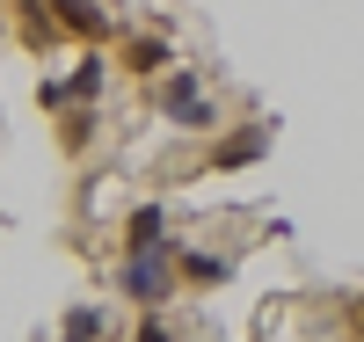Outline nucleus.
I'll return each instance as SVG.
<instances>
[{
  "label": "nucleus",
  "mask_w": 364,
  "mask_h": 342,
  "mask_svg": "<svg viewBox=\"0 0 364 342\" xmlns=\"http://www.w3.org/2000/svg\"><path fill=\"white\" fill-rule=\"evenodd\" d=\"M154 102H161V124H175V132H211V124H219V109H211L197 66H168L154 80Z\"/></svg>",
  "instance_id": "obj_1"
},
{
  "label": "nucleus",
  "mask_w": 364,
  "mask_h": 342,
  "mask_svg": "<svg viewBox=\"0 0 364 342\" xmlns=\"http://www.w3.org/2000/svg\"><path fill=\"white\" fill-rule=\"evenodd\" d=\"M117 292H124L139 314H161V306L182 292V277H175V247H146V255H124V269H117Z\"/></svg>",
  "instance_id": "obj_2"
},
{
  "label": "nucleus",
  "mask_w": 364,
  "mask_h": 342,
  "mask_svg": "<svg viewBox=\"0 0 364 342\" xmlns=\"http://www.w3.org/2000/svg\"><path fill=\"white\" fill-rule=\"evenodd\" d=\"M102 80H109V58H102V51H80V58H73V73H58V80H44V87H37V102H44V109L95 102V95H102Z\"/></svg>",
  "instance_id": "obj_3"
},
{
  "label": "nucleus",
  "mask_w": 364,
  "mask_h": 342,
  "mask_svg": "<svg viewBox=\"0 0 364 342\" xmlns=\"http://www.w3.org/2000/svg\"><path fill=\"white\" fill-rule=\"evenodd\" d=\"M269 124H240V132H226L219 146H211V175H233V168H255L262 153H269Z\"/></svg>",
  "instance_id": "obj_4"
},
{
  "label": "nucleus",
  "mask_w": 364,
  "mask_h": 342,
  "mask_svg": "<svg viewBox=\"0 0 364 342\" xmlns=\"http://www.w3.org/2000/svg\"><path fill=\"white\" fill-rule=\"evenodd\" d=\"M44 8H51V22L66 29V37H80V44H102L109 29H117L102 0H44Z\"/></svg>",
  "instance_id": "obj_5"
},
{
  "label": "nucleus",
  "mask_w": 364,
  "mask_h": 342,
  "mask_svg": "<svg viewBox=\"0 0 364 342\" xmlns=\"http://www.w3.org/2000/svg\"><path fill=\"white\" fill-rule=\"evenodd\" d=\"M124 73H139V80H161L168 66H175V44L161 37V29H139V37L124 44V58H117Z\"/></svg>",
  "instance_id": "obj_6"
},
{
  "label": "nucleus",
  "mask_w": 364,
  "mask_h": 342,
  "mask_svg": "<svg viewBox=\"0 0 364 342\" xmlns=\"http://www.w3.org/2000/svg\"><path fill=\"white\" fill-rule=\"evenodd\" d=\"M168 233H175V226H168V204H139L132 219H124V255H146V247H175Z\"/></svg>",
  "instance_id": "obj_7"
},
{
  "label": "nucleus",
  "mask_w": 364,
  "mask_h": 342,
  "mask_svg": "<svg viewBox=\"0 0 364 342\" xmlns=\"http://www.w3.org/2000/svg\"><path fill=\"white\" fill-rule=\"evenodd\" d=\"M175 277H182V284H226L233 255H211V247H182L175 240Z\"/></svg>",
  "instance_id": "obj_8"
},
{
  "label": "nucleus",
  "mask_w": 364,
  "mask_h": 342,
  "mask_svg": "<svg viewBox=\"0 0 364 342\" xmlns=\"http://www.w3.org/2000/svg\"><path fill=\"white\" fill-rule=\"evenodd\" d=\"M58 342H109V306H102V299L66 306V321H58Z\"/></svg>",
  "instance_id": "obj_9"
},
{
  "label": "nucleus",
  "mask_w": 364,
  "mask_h": 342,
  "mask_svg": "<svg viewBox=\"0 0 364 342\" xmlns=\"http://www.w3.org/2000/svg\"><path fill=\"white\" fill-rule=\"evenodd\" d=\"M15 22H22V44H29V51H51L58 37H66V29L51 22V8H44V0H15Z\"/></svg>",
  "instance_id": "obj_10"
},
{
  "label": "nucleus",
  "mask_w": 364,
  "mask_h": 342,
  "mask_svg": "<svg viewBox=\"0 0 364 342\" xmlns=\"http://www.w3.org/2000/svg\"><path fill=\"white\" fill-rule=\"evenodd\" d=\"M87 139H95V109L73 102L66 117H58V146H66V153H87Z\"/></svg>",
  "instance_id": "obj_11"
},
{
  "label": "nucleus",
  "mask_w": 364,
  "mask_h": 342,
  "mask_svg": "<svg viewBox=\"0 0 364 342\" xmlns=\"http://www.w3.org/2000/svg\"><path fill=\"white\" fill-rule=\"evenodd\" d=\"M132 342H175V335H168L161 314H139V335H132Z\"/></svg>",
  "instance_id": "obj_12"
},
{
  "label": "nucleus",
  "mask_w": 364,
  "mask_h": 342,
  "mask_svg": "<svg viewBox=\"0 0 364 342\" xmlns=\"http://www.w3.org/2000/svg\"><path fill=\"white\" fill-rule=\"evenodd\" d=\"M357 328H364V299H357Z\"/></svg>",
  "instance_id": "obj_13"
}]
</instances>
